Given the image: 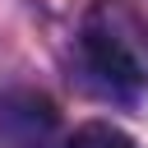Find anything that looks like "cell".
I'll return each instance as SVG.
<instances>
[{"mask_svg":"<svg viewBox=\"0 0 148 148\" xmlns=\"http://www.w3.org/2000/svg\"><path fill=\"white\" fill-rule=\"evenodd\" d=\"M83 60L116 92L148 88V18L125 0H97L79 28Z\"/></svg>","mask_w":148,"mask_h":148,"instance_id":"6da1fadb","label":"cell"},{"mask_svg":"<svg viewBox=\"0 0 148 148\" xmlns=\"http://www.w3.org/2000/svg\"><path fill=\"white\" fill-rule=\"evenodd\" d=\"M69 148H134V139H130L125 130L106 125V120H88V125H79V130H74Z\"/></svg>","mask_w":148,"mask_h":148,"instance_id":"7a4b0ae2","label":"cell"}]
</instances>
